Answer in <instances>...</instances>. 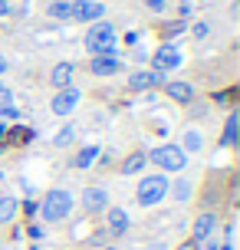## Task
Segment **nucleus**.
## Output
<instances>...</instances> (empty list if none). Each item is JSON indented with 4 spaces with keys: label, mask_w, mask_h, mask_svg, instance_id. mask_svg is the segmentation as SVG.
<instances>
[{
    "label": "nucleus",
    "mask_w": 240,
    "mask_h": 250,
    "mask_svg": "<svg viewBox=\"0 0 240 250\" xmlns=\"http://www.w3.org/2000/svg\"><path fill=\"white\" fill-rule=\"evenodd\" d=\"M69 211H73V194H69V191H63V188H53L50 194L43 198V204H40L43 221H50V224L66 221V217H69Z\"/></svg>",
    "instance_id": "f257e3e1"
},
{
    "label": "nucleus",
    "mask_w": 240,
    "mask_h": 250,
    "mask_svg": "<svg viewBox=\"0 0 240 250\" xmlns=\"http://www.w3.org/2000/svg\"><path fill=\"white\" fill-rule=\"evenodd\" d=\"M86 50L92 56H105V53L115 56V26L112 23H92L86 33Z\"/></svg>",
    "instance_id": "f03ea898"
},
{
    "label": "nucleus",
    "mask_w": 240,
    "mask_h": 250,
    "mask_svg": "<svg viewBox=\"0 0 240 250\" xmlns=\"http://www.w3.org/2000/svg\"><path fill=\"white\" fill-rule=\"evenodd\" d=\"M168 188H171V181L164 175H148V178H141L139 181V204L141 208H152V204H161L164 194H168Z\"/></svg>",
    "instance_id": "7ed1b4c3"
},
{
    "label": "nucleus",
    "mask_w": 240,
    "mask_h": 250,
    "mask_svg": "<svg viewBox=\"0 0 240 250\" xmlns=\"http://www.w3.org/2000/svg\"><path fill=\"white\" fill-rule=\"evenodd\" d=\"M148 162H155L161 171H181L188 165V155L181 151V145H158L155 151H148Z\"/></svg>",
    "instance_id": "20e7f679"
},
{
    "label": "nucleus",
    "mask_w": 240,
    "mask_h": 250,
    "mask_svg": "<svg viewBox=\"0 0 240 250\" xmlns=\"http://www.w3.org/2000/svg\"><path fill=\"white\" fill-rule=\"evenodd\" d=\"M152 66H155V73H171V69H178L181 66V53H178V46H171V43H164L161 50L152 56Z\"/></svg>",
    "instance_id": "39448f33"
},
{
    "label": "nucleus",
    "mask_w": 240,
    "mask_h": 250,
    "mask_svg": "<svg viewBox=\"0 0 240 250\" xmlns=\"http://www.w3.org/2000/svg\"><path fill=\"white\" fill-rule=\"evenodd\" d=\"M102 13H105V7H102L99 0H76V3H73V17H69V20L92 23V20H102Z\"/></svg>",
    "instance_id": "423d86ee"
},
{
    "label": "nucleus",
    "mask_w": 240,
    "mask_h": 250,
    "mask_svg": "<svg viewBox=\"0 0 240 250\" xmlns=\"http://www.w3.org/2000/svg\"><path fill=\"white\" fill-rule=\"evenodd\" d=\"M79 99H82V92H79V89H73V86H69V89H60L50 109H53L56 115H69L73 109H76V102H79Z\"/></svg>",
    "instance_id": "0eeeda50"
},
{
    "label": "nucleus",
    "mask_w": 240,
    "mask_h": 250,
    "mask_svg": "<svg viewBox=\"0 0 240 250\" xmlns=\"http://www.w3.org/2000/svg\"><path fill=\"white\" fill-rule=\"evenodd\" d=\"M214 227H217L214 214H201V217L194 221V244H207L211 234H214Z\"/></svg>",
    "instance_id": "6e6552de"
},
{
    "label": "nucleus",
    "mask_w": 240,
    "mask_h": 250,
    "mask_svg": "<svg viewBox=\"0 0 240 250\" xmlns=\"http://www.w3.org/2000/svg\"><path fill=\"white\" fill-rule=\"evenodd\" d=\"M128 86L135 89V92H145V89H155L161 86V73H148V69H139V73L128 79Z\"/></svg>",
    "instance_id": "1a4fd4ad"
},
{
    "label": "nucleus",
    "mask_w": 240,
    "mask_h": 250,
    "mask_svg": "<svg viewBox=\"0 0 240 250\" xmlns=\"http://www.w3.org/2000/svg\"><path fill=\"white\" fill-rule=\"evenodd\" d=\"M82 208L86 211H102V208H109V194L102 188H86L82 191Z\"/></svg>",
    "instance_id": "9d476101"
},
{
    "label": "nucleus",
    "mask_w": 240,
    "mask_h": 250,
    "mask_svg": "<svg viewBox=\"0 0 240 250\" xmlns=\"http://www.w3.org/2000/svg\"><path fill=\"white\" fill-rule=\"evenodd\" d=\"M73 73H76V66H73V62H60V66H56V69H53V86L56 89H69L73 86Z\"/></svg>",
    "instance_id": "9b49d317"
},
{
    "label": "nucleus",
    "mask_w": 240,
    "mask_h": 250,
    "mask_svg": "<svg viewBox=\"0 0 240 250\" xmlns=\"http://www.w3.org/2000/svg\"><path fill=\"white\" fill-rule=\"evenodd\" d=\"M125 230H128V214L122 208H109V234L122 237Z\"/></svg>",
    "instance_id": "f8f14e48"
},
{
    "label": "nucleus",
    "mask_w": 240,
    "mask_h": 250,
    "mask_svg": "<svg viewBox=\"0 0 240 250\" xmlns=\"http://www.w3.org/2000/svg\"><path fill=\"white\" fill-rule=\"evenodd\" d=\"M92 73H96V76H115V73H119V60H115L112 53L96 56V60H92Z\"/></svg>",
    "instance_id": "ddd939ff"
},
{
    "label": "nucleus",
    "mask_w": 240,
    "mask_h": 250,
    "mask_svg": "<svg viewBox=\"0 0 240 250\" xmlns=\"http://www.w3.org/2000/svg\"><path fill=\"white\" fill-rule=\"evenodd\" d=\"M17 211H20L17 198H10V194H0V224H10L13 217H17Z\"/></svg>",
    "instance_id": "4468645a"
},
{
    "label": "nucleus",
    "mask_w": 240,
    "mask_h": 250,
    "mask_svg": "<svg viewBox=\"0 0 240 250\" xmlns=\"http://www.w3.org/2000/svg\"><path fill=\"white\" fill-rule=\"evenodd\" d=\"M145 165H148V155H145V151H135V155H128L125 162H122V171H125V175H139Z\"/></svg>",
    "instance_id": "2eb2a0df"
},
{
    "label": "nucleus",
    "mask_w": 240,
    "mask_h": 250,
    "mask_svg": "<svg viewBox=\"0 0 240 250\" xmlns=\"http://www.w3.org/2000/svg\"><path fill=\"white\" fill-rule=\"evenodd\" d=\"M96 158H99V148H96V145H86V148H82L76 158H73V165L86 171V168H92V165H96Z\"/></svg>",
    "instance_id": "dca6fc26"
},
{
    "label": "nucleus",
    "mask_w": 240,
    "mask_h": 250,
    "mask_svg": "<svg viewBox=\"0 0 240 250\" xmlns=\"http://www.w3.org/2000/svg\"><path fill=\"white\" fill-rule=\"evenodd\" d=\"M33 135H37L33 128H26V125H17V128H7V135H3V142H13V145H23V142H30Z\"/></svg>",
    "instance_id": "f3484780"
},
{
    "label": "nucleus",
    "mask_w": 240,
    "mask_h": 250,
    "mask_svg": "<svg viewBox=\"0 0 240 250\" xmlns=\"http://www.w3.org/2000/svg\"><path fill=\"white\" fill-rule=\"evenodd\" d=\"M168 96L178 102H191L194 99V89L188 86V83H168Z\"/></svg>",
    "instance_id": "a211bd4d"
},
{
    "label": "nucleus",
    "mask_w": 240,
    "mask_h": 250,
    "mask_svg": "<svg viewBox=\"0 0 240 250\" xmlns=\"http://www.w3.org/2000/svg\"><path fill=\"white\" fill-rule=\"evenodd\" d=\"M46 10H50L53 20H69V17H73V3H69V0H53Z\"/></svg>",
    "instance_id": "6ab92c4d"
},
{
    "label": "nucleus",
    "mask_w": 240,
    "mask_h": 250,
    "mask_svg": "<svg viewBox=\"0 0 240 250\" xmlns=\"http://www.w3.org/2000/svg\"><path fill=\"white\" fill-rule=\"evenodd\" d=\"M237 125H240V112H230L227 125H224V145H237Z\"/></svg>",
    "instance_id": "aec40b11"
},
{
    "label": "nucleus",
    "mask_w": 240,
    "mask_h": 250,
    "mask_svg": "<svg viewBox=\"0 0 240 250\" xmlns=\"http://www.w3.org/2000/svg\"><path fill=\"white\" fill-rule=\"evenodd\" d=\"M201 148V135L198 132H184V148L181 151H198Z\"/></svg>",
    "instance_id": "412c9836"
},
{
    "label": "nucleus",
    "mask_w": 240,
    "mask_h": 250,
    "mask_svg": "<svg viewBox=\"0 0 240 250\" xmlns=\"http://www.w3.org/2000/svg\"><path fill=\"white\" fill-rule=\"evenodd\" d=\"M73 138H76V132H73V128H63V132H60V135L53 138V145H56V148H66V145H69V142H73Z\"/></svg>",
    "instance_id": "4be33fe9"
},
{
    "label": "nucleus",
    "mask_w": 240,
    "mask_h": 250,
    "mask_svg": "<svg viewBox=\"0 0 240 250\" xmlns=\"http://www.w3.org/2000/svg\"><path fill=\"white\" fill-rule=\"evenodd\" d=\"M184 30H188V23H184V20H175V23L164 26V37H178V33H184Z\"/></svg>",
    "instance_id": "5701e85b"
},
{
    "label": "nucleus",
    "mask_w": 240,
    "mask_h": 250,
    "mask_svg": "<svg viewBox=\"0 0 240 250\" xmlns=\"http://www.w3.org/2000/svg\"><path fill=\"white\" fill-rule=\"evenodd\" d=\"M7 105H13V92L0 83V109H7Z\"/></svg>",
    "instance_id": "b1692460"
},
{
    "label": "nucleus",
    "mask_w": 240,
    "mask_h": 250,
    "mask_svg": "<svg viewBox=\"0 0 240 250\" xmlns=\"http://www.w3.org/2000/svg\"><path fill=\"white\" fill-rule=\"evenodd\" d=\"M188 194H191L188 181H178V185H175V198H178V201H188Z\"/></svg>",
    "instance_id": "393cba45"
},
{
    "label": "nucleus",
    "mask_w": 240,
    "mask_h": 250,
    "mask_svg": "<svg viewBox=\"0 0 240 250\" xmlns=\"http://www.w3.org/2000/svg\"><path fill=\"white\" fill-rule=\"evenodd\" d=\"M145 7H148L152 13H161L164 7H168V0H145Z\"/></svg>",
    "instance_id": "a878e982"
},
{
    "label": "nucleus",
    "mask_w": 240,
    "mask_h": 250,
    "mask_svg": "<svg viewBox=\"0 0 240 250\" xmlns=\"http://www.w3.org/2000/svg\"><path fill=\"white\" fill-rule=\"evenodd\" d=\"M207 33H211V26H207V23H194V37H198V40H204Z\"/></svg>",
    "instance_id": "bb28decb"
},
{
    "label": "nucleus",
    "mask_w": 240,
    "mask_h": 250,
    "mask_svg": "<svg viewBox=\"0 0 240 250\" xmlns=\"http://www.w3.org/2000/svg\"><path fill=\"white\" fill-rule=\"evenodd\" d=\"M37 211H40V204H37V201H26V204H23V214H26V217H33Z\"/></svg>",
    "instance_id": "cd10ccee"
},
{
    "label": "nucleus",
    "mask_w": 240,
    "mask_h": 250,
    "mask_svg": "<svg viewBox=\"0 0 240 250\" xmlns=\"http://www.w3.org/2000/svg\"><path fill=\"white\" fill-rule=\"evenodd\" d=\"M26 234H30V240H40V237H43V227L30 224V227H26Z\"/></svg>",
    "instance_id": "c85d7f7f"
},
{
    "label": "nucleus",
    "mask_w": 240,
    "mask_h": 250,
    "mask_svg": "<svg viewBox=\"0 0 240 250\" xmlns=\"http://www.w3.org/2000/svg\"><path fill=\"white\" fill-rule=\"evenodd\" d=\"M125 43H128V46H135V43H139V33H135V30H128V33H125Z\"/></svg>",
    "instance_id": "c756f323"
},
{
    "label": "nucleus",
    "mask_w": 240,
    "mask_h": 250,
    "mask_svg": "<svg viewBox=\"0 0 240 250\" xmlns=\"http://www.w3.org/2000/svg\"><path fill=\"white\" fill-rule=\"evenodd\" d=\"M10 13V7H7V0H0V17H7Z\"/></svg>",
    "instance_id": "7c9ffc66"
},
{
    "label": "nucleus",
    "mask_w": 240,
    "mask_h": 250,
    "mask_svg": "<svg viewBox=\"0 0 240 250\" xmlns=\"http://www.w3.org/2000/svg\"><path fill=\"white\" fill-rule=\"evenodd\" d=\"M3 135H7V125L0 122V142H3Z\"/></svg>",
    "instance_id": "2f4dec72"
},
{
    "label": "nucleus",
    "mask_w": 240,
    "mask_h": 250,
    "mask_svg": "<svg viewBox=\"0 0 240 250\" xmlns=\"http://www.w3.org/2000/svg\"><path fill=\"white\" fill-rule=\"evenodd\" d=\"M3 69H7V60H3V56H0V73H3Z\"/></svg>",
    "instance_id": "473e14b6"
},
{
    "label": "nucleus",
    "mask_w": 240,
    "mask_h": 250,
    "mask_svg": "<svg viewBox=\"0 0 240 250\" xmlns=\"http://www.w3.org/2000/svg\"><path fill=\"white\" fill-rule=\"evenodd\" d=\"M220 250H234V247H230V240H227V244H224V247H220Z\"/></svg>",
    "instance_id": "72a5a7b5"
},
{
    "label": "nucleus",
    "mask_w": 240,
    "mask_h": 250,
    "mask_svg": "<svg viewBox=\"0 0 240 250\" xmlns=\"http://www.w3.org/2000/svg\"><path fill=\"white\" fill-rule=\"evenodd\" d=\"M105 250H115V247H105Z\"/></svg>",
    "instance_id": "f704fd0d"
},
{
    "label": "nucleus",
    "mask_w": 240,
    "mask_h": 250,
    "mask_svg": "<svg viewBox=\"0 0 240 250\" xmlns=\"http://www.w3.org/2000/svg\"><path fill=\"white\" fill-rule=\"evenodd\" d=\"M30 250H37V247H30Z\"/></svg>",
    "instance_id": "c9c22d12"
}]
</instances>
